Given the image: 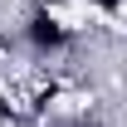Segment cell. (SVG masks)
I'll return each instance as SVG.
<instances>
[{"mask_svg": "<svg viewBox=\"0 0 127 127\" xmlns=\"http://www.w3.org/2000/svg\"><path fill=\"white\" fill-rule=\"evenodd\" d=\"M78 127H93V122H78Z\"/></svg>", "mask_w": 127, "mask_h": 127, "instance_id": "cell-3", "label": "cell"}, {"mask_svg": "<svg viewBox=\"0 0 127 127\" xmlns=\"http://www.w3.org/2000/svg\"><path fill=\"white\" fill-rule=\"evenodd\" d=\"M30 44L39 49V54H54V49L68 44V30H64L54 15H44V10H39V15L30 20Z\"/></svg>", "mask_w": 127, "mask_h": 127, "instance_id": "cell-1", "label": "cell"}, {"mask_svg": "<svg viewBox=\"0 0 127 127\" xmlns=\"http://www.w3.org/2000/svg\"><path fill=\"white\" fill-rule=\"evenodd\" d=\"M98 5H103V10H117V5H122V0H98Z\"/></svg>", "mask_w": 127, "mask_h": 127, "instance_id": "cell-2", "label": "cell"}]
</instances>
